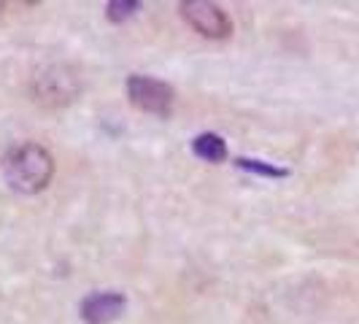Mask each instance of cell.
Masks as SVG:
<instances>
[{
  "mask_svg": "<svg viewBox=\"0 0 359 324\" xmlns=\"http://www.w3.org/2000/svg\"><path fill=\"white\" fill-rule=\"evenodd\" d=\"M3 173L17 192L36 195V192L49 187V181L54 176V160L43 146L22 144L8 151V157L3 162Z\"/></svg>",
  "mask_w": 359,
  "mask_h": 324,
  "instance_id": "1",
  "label": "cell"
},
{
  "mask_svg": "<svg viewBox=\"0 0 359 324\" xmlns=\"http://www.w3.org/2000/svg\"><path fill=\"white\" fill-rule=\"evenodd\" d=\"M81 92V81L68 65H49L33 79V97L43 108H62L76 100Z\"/></svg>",
  "mask_w": 359,
  "mask_h": 324,
  "instance_id": "2",
  "label": "cell"
},
{
  "mask_svg": "<svg viewBox=\"0 0 359 324\" xmlns=\"http://www.w3.org/2000/svg\"><path fill=\"white\" fill-rule=\"evenodd\" d=\"M127 97L130 103L144 111V114H157L165 116L173 106V90L151 76H130L127 79Z\"/></svg>",
  "mask_w": 359,
  "mask_h": 324,
  "instance_id": "3",
  "label": "cell"
},
{
  "mask_svg": "<svg viewBox=\"0 0 359 324\" xmlns=\"http://www.w3.org/2000/svg\"><path fill=\"white\" fill-rule=\"evenodd\" d=\"M181 17L192 30H198L203 38H227L233 33L230 17L208 0H187L181 3Z\"/></svg>",
  "mask_w": 359,
  "mask_h": 324,
  "instance_id": "4",
  "label": "cell"
},
{
  "mask_svg": "<svg viewBox=\"0 0 359 324\" xmlns=\"http://www.w3.org/2000/svg\"><path fill=\"white\" fill-rule=\"evenodd\" d=\"M127 300L119 292H95L81 303V319L87 324H111L122 316Z\"/></svg>",
  "mask_w": 359,
  "mask_h": 324,
  "instance_id": "5",
  "label": "cell"
},
{
  "mask_svg": "<svg viewBox=\"0 0 359 324\" xmlns=\"http://www.w3.org/2000/svg\"><path fill=\"white\" fill-rule=\"evenodd\" d=\"M192 151L205 162H222L227 157V144H224V138L216 135V133H203V135L195 138Z\"/></svg>",
  "mask_w": 359,
  "mask_h": 324,
  "instance_id": "6",
  "label": "cell"
},
{
  "mask_svg": "<svg viewBox=\"0 0 359 324\" xmlns=\"http://www.w3.org/2000/svg\"><path fill=\"white\" fill-rule=\"evenodd\" d=\"M235 165L243 168V170H249V173H257V176H268V179H284V176H289V170H284V168H273V165H268V162H262V160L238 157Z\"/></svg>",
  "mask_w": 359,
  "mask_h": 324,
  "instance_id": "7",
  "label": "cell"
},
{
  "mask_svg": "<svg viewBox=\"0 0 359 324\" xmlns=\"http://www.w3.org/2000/svg\"><path fill=\"white\" fill-rule=\"evenodd\" d=\"M138 8H141V3H135V0H111L106 6V17L111 19V22H125V19L133 17Z\"/></svg>",
  "mask_w": 359,
  "mask_h": 324,
  "instance_id": "8",
  "label": "cell"
},
{
  "mask_svg": "<svg viewBox=\"0 0 359 324\" xmlns=\"http://www.w3.org/2000/svg\"><path fill=\"white\" fill-rule=\"evenodd\" d=\"M0 11H3V3H0Z\"/></svg>",
  "mask_w": 359,
  "mask_h": 324,
  "instance_id": "9",
  "label": "cell"
}]
</instances>
